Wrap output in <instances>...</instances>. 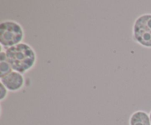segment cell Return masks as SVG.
<instances>
[{
  "mask_svg": "<svg viewBox=\"0 0 151 125\" xmlns=\"http://www.w3.org/2000/svg\"><path fill=\"white\" fill-rule=\"evenodd\" d=\"M7 61L15 71L24 74L32 69L36 63V53L26 43L5 49Z\"/></svg>",
  "mask_w": 151,
  "mask_h": 125,
  "instance_id": "1",
  "label": "cell"
},
{
  "mask_svg": "<svg viewBox=\"0 0 151 125\" xmlns=\"http://www.w3.org/2000/svg\"><path fill=\"white\" fill-rule=\"evenodd\" d=\"M24 32L20 24L15 21H2L0 24V44L5 49L22 43Z\"/></svg>",
  "mask_w": 151,
  "mask_h": 125,
  "instance_id": "2",
  "label": "cell"
},
{
  "mask_svg": "<svg viewBox=\"0 0 151 125\" xmlns=\"http://www.w3.org/2000/svg\"><path fill=\"white\" fill-rule=\"evenodd\" d=\"M133 36L142 46L151 48V14L139 16L133 26Z\"/></svg>",
  "mask_w": 151,
  "mask_h": 125,
  "instance_id": "3",
  "label": "cell"
},
{
  "mask_svg": "<svg viewBox=\"0 0 151 125\" xmlns=\"http://www.w3.org/2000/svg\"><path fill=\"white\" fill-rule=\"evenodd\" d=\"M0 79L1 83L3 84L8 91L12 92H16L22 89L24 84V77L22 74L15 71Z\"/></svg>",
  "mask_w": 151,
  "mask_h": 125,
  "instance_id": "4",
  "label": "cell"
},
{
  "mask_svg": "<svg viewBox=\"0 0 151 125\" xmlns=\"http://www.w3.org/2000/svg\"><path fill=\"white\" fill-rule=\"evenodd\" d=\"M129 125H151L150 116L143 110L134 112L130 117Z\"/></svg>",
  "mask_w": 151,
  "mask_h": 125,
  "instance_id": "5",
  "label": "cell"
},
{
  "mask_svg": "<svg viewBox=\"0 0 151 125\" xmlns=\"http://www.w3.org/2000/svg\"><path fill=\"white\" fill-rule=\"evenodd\" d=\"M13 71V70L12 69L11 66L7 60L0 61V78L6 76Z\"/></svg>",
  "mask_w": 151,
  "mask_h": 125,
  "instance_id": "6",
  "label": "cell"
},
{
  "mask_svg": "<svg viewBox=\"0 0 151 125\" xmlns=\"http://www.w3.org/2000/svg\"><path fill=\"white\" fill-rule=\"evenodd\" d=\"M0 88H1V96H0V100L2 101V100L4 99H5L6 96H7L8 90H7V88L4 87V85L1 83V86H0Z\"/></svg>",
  "mask_w": 151,
  "mask_h": 125,
  "instance_id": "7",
  "label": "cell"
},
{
  "mask_svg": "<svg viewBox=\"0 0 151 125\" xmlns=\"http://www.w3.org/2000/svg\"><path fill=\"white\" fill-rule=\"evenodd\" d=\"M149 116H150V123H151V111H150V114H149Z\"/></svg>",
  "mask_w": 151,
  "mask_h": 125,
  "instance_id": "8",
  "label": "cell"
}]
</instances>
